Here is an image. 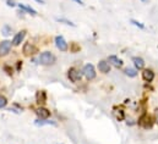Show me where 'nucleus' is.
<instances>
[{
  "instance_id": "19",
  "label": "nucleus",
  "mask_w": 158,
  "mask_h": 144,
  "mask_svg": "<svg viewBox=\"0 0 158 144\" xmlns=\"http://www.w3.org/2000/svg\"><path fill=\"white\" fill-rule=\"evenodd\" d=\"M70 50L73 51V53H77L80 51V45L77 43H71V45H70Z\"/></svg>"
},
{
  "instance_id": "2",
  "label": "nucleus",
  "mask_w": 158,
  "mask_h": 144,
  "mask_svg": "<svg viewBox=\"0 0 158 144\" xmlns=\"http://www.w3.org/2000/svg\"><path fill=\"white\" fill-rule=\"evenodd\" d=\"M139 126H141L142 128L145 130H148V128H152L153 126V121H152V117L147 114L142 115L140 118H139Z\"/></svg>"
},
{
  "instance_id": "20",
  "label": "nucleus",
  "mask_w": 158,
  "mask_h": 144,
  "mask_svg": "<svg viewBox=\"0 0 158 144\" xmlns=\"http://www.w3.org/2000/svg\"><path fill=\"white\" fill-rule=\"evenodd\" d=\"M6 104H7V99H6L4 95H1V94H0V109L5 108V106H6Z\"/></svg>"
},
{
  "instance_id": "15",
  "label": "nucleus",
  "mask_w": 158,
  "mask_h": 144,
  "mask_svg": "<svg viewBox=\"0 0 158 144\" xmlns=\"http://www.w3.org/2000/svg\"><path fill=\"white\" fill-rule=\"evenodd\" d=\"M19 7H20L21 10H23V11H26V12H28V14L33 15V16H36V15H37V11H36L35 9H32L31 6H27V5H23V4H19Z\"/></svg>"
},
{
  "instance_id": "10",
  "label": "nucleus",
  "mask_w": 158,
  "mask_h": 144,
  "mask_svg": "<svg viewBox=\"0 0 158 144\" xmlns=\"http://www.w3.org/2000/svg\"><path fill=\"white\" fill-rule=\"evenodd\" d=\"M26 36V31H21V32H19L16 36L14 37V39H12V45H20L21 44V42L23 40V38Z\"/></svg>"
},
{
  "instance_id": "29",
  "label": "nucleus",
  "mask_w": 158,
  "mask_h": 144,
  "mask_svg": "<svg viewBox=\"0 0 158 144\" xmlns=\"http://www.w3.org/2000/svg\"><path fill=\"white\" fill-rule=\"evenodd\" d=\"M37 2H40V4H44V0H36Z\"/></svg>"
},
{
  "instance_id": "5",
  "label": "nucleus",
  "mask_w": 158,
  "mask_h": 144,
  "mask_svg": "<svg viewBox=\"0 0 158 144\" xmlns=\"http://www.w3.org/2000/svg\"><path fill=\"white\" fill-rule=\"evenodd\" d=\"M37 51H38L37 48H36L32 43H26V44L23 45V48H22V53H23V55H26V56L35 55Z\"/></svg>"
},
{
  "instance_id": "6",
  "label": "nucleus",
  "mask_w": 158,
  "mask_h": 144,
  "mask_svg": "<svg viewBox=\"0 0 158 144\" xmlns=\"http://www.w3.org/2000/svg\"><path fill=\"white\" fill-rule=\"evenodd\" d=\"M55 45H56V48H58L60 51H66V50L69 49L66 40L64 39V37H61V36L55 37Z\"/></svg>"
},
{
  "instance_id": "24",
  "label": "nucleus",
  "mask_w": 158,
  "mask_h": 144,
  "mask_svg": "<svg viewBox=\"0 0 158 144\" xmlns=\"http://www.w3.org/2000/svg\"><path fill=\"white\" fill-rule=\"evenodd\" d=\"M4 70L6 71V73H7L9 76H11V74H12V69H10L9 66H4Z\"/></svg>"
},
{
  "instance_id": "28",
  "label": "nucleus",
  "mask_w": 158,
  "mask_h": 144,
  "mask_svg": "<svg viewBox=\"0 0 158 144\" xmlns=\"http://www.w3.org/2000/svg\"><path fill=\"white\" fill-rule=\"evenodd\" d=\"M74 1H76V2L80 4V5H83V1H82V0H74Z\"/></svg>"
},
{
  "instance_id": "18",
  "label": "nucleus",
  "mask_w": 158,
  "mask_h": 144,
  "mask_svg": "<svg viewBox=\"0 0 158 144\" xmlns=\"http://www.w3.org/2000/svg\"><path fill=\"white\" fill-rule=\"evenodd\" d=\"M56 21H58V22H63V23H65V25H68V26L75 27V23H73V22L69 21V20H65V18H56Z\"/></svg>"
},
{
  "instance_id": "14",
  "label": "nucleus",
  "mask_w": 158,
  "mask_h": 144,
  "mask_svg": "<svg viewBox=\"0 0 158 144\" xmlns=\"http://www.w3.org/2000/svg\"><path fill=\"white\" fill-rule=\"evenodd\" d=\"M132 61H134V65H135V67H136V69L141 70V69H143V67H145V61H143L141 58L136 56V58H134V59H132Z\"/></svg>"
},
{
  "instance_id": "27",
  "label": "nucleus",
  "mask_w": 158,
  "mask_h": 144,
  "mask_svg": "<svg viewBox=\"0 0 158 144\" xmlns=\"http://www.w3.org/2000/svg\"><path fill=\"white\" fill-rule=\"evenodd\" d=\"M155 116H156V121L158 122V109H156V111H155Z\"/></svg>"
},
{
  "instance_id": "1",
  "label": "nucleus",
  "mask_w": 158,
  "mask_h": 144,
  "mask_svg": "<svg viewBox=\"0 0 158 144\" xmlns=\"http://www.w3.org/2000/svg\"><path fill=\"white\" fill-rule=\"evenodd\" d=\"M40 65H44V66H50V65H54L55 61H56V58L50 53V51H44L40 55V59H38Z\"/></svg>"
},
{
  "instance_id": "23",
  "label": "nucleus",
  "mask_w": 158,
  "mask_h": 144,
  "mask_svg": "<svg viewBox=\"0 0 158 144\" xmlns=\"http://www.w3.org/2000/svg\"><path fill=\"white\" fill-rule=\"evenodd\" d=\"M117 118H118L119 121L124 120V112H123V110H119V112L117 114Z\"/></svg>"
},
{
  "instance_id": "3",
  "label": "nucleus",
  "mask_w": 158,
  "mask_h": 144,
  "mask_svg": "<svg viewBox=\"0 0 158 144\" xmlns=\"http://www.w3.org/2000/svg\"><path fill=\"white\" fill-rule=\"evenodd\" d=\"M82 73H83V76H85L88 81H92V79H94V78H96V70H94L93 65H91V64L85 65Z\"/></svg>"
},
{
  "instance_id": "11",
  "label": "nucleus",
  "mask_w": 158,
  "mask_h": 144,
  "mask_svg": "<svg viewBox=\"0 0 158 144\" xmlns=\"http://www.w3.org/2000/svg\"><path fill=\"white\" fill-rule=\"evenodd\" d=\"M142 78L146 82H152L153 78H155V73H153L152 70H143V72H142Z\"/></svg>"
},
{
  "instance_id": "7",
  "label": "nucleus",
  "mask_w": 158,
  "mask_h": 144,
  "mask_svg": "<svg viewBox=\"0 0 158 144\" xmlns=\"http://www.w3.org/2000/svg\"><path fill=\"white\" fill-rule=\"evenodd\" d=\"M68 77H69V79L73 83H76V82H79L80 79H81V72L79 70H76L75 67H73V69H70L69 72H68Z\"/></svg>"
},
{
  "instance_id": "8",
  "label": "nucleus",
  "mask_w": 158,
  "mask_h": 144,
  "mask_svg": "<svg viewBox=\"0 0 158 144\" xmlns=\"http://www.w3.org/2000/svg\"><path fill=\"white\" fill-rule=\"evenodd\" d=\"M36 114H37V116H38V118H40V120H47V118L50 116V111H49L48 109L42 108V106L37 109Z\"/></svg>"
},
{
  "instance_id": "17",
  "label": "nucleus",
  "mask_w": 158,
  "mask_h": 144,
  "mask_svg": "<svg viewBox=\"0 0 158 144\" xmlns=\"http://www.w3.org/2000/svg\"><path fill=\"white\" fill-rule=\"evenodd\" d=\"M125 74L129 77H136L137 76V71L135 69H126L125 70Z\"/></svg>"
},
{
  "instance_id": "16",
  "label": "nucleus",
  "mask_w": 158,
  "mask_h": 144,
  "mask_svg": "<svg viewBox=\"0 0 158 144\" xmlns=\"http://www.w3.org/2000/svg\"><path fill=\"white\" fill-rule=\"evenodd\" d=\"M36 125L37 126H44V125H53V126H55V122L54 121H45V120H43V121L37 120L36 121Z\"/></svg>"
},
{
  "instance_id": "21",
  "label": "nucleus",
  "mask_w": 158,
  "mask_h": 144,
  "mask_svg": "<svg viewBox=\"0 0 158 144\" xmlns=\"http://www.w3.org/2000/svg\"><path fill=\"white\" fill-rule=\"evenodd\" d=\"M10 33H11V28L9 26H4L2 27V34L4 36H9Z\"/></svg>"
},
{
  "instance_id": "12",
  "label": "nucleus",
  "mask_w": 158,
  "mask_h": 144,
  "mask_svg": "<svg viewBox=\"0 0 158 144\" xmlns=\"http://www.w3.org/2000/svg\"><path fill=\"white\" fill-rule=\"evenodd\" d=\"M108 62L112 64V65H114L115 67H120V66L123 65V61L119 59L118 56H115V55H110V56L108 58Z\"/></svg>"
},
{
  "instance_id": "4",
  "label": "nucleus",
  "mask_w": 158,
  "mask_h": 144,
  "mask_svg": "<svg viewBox=\"0 0 158 144\" xmlns=\"http://www.w3.org/2000/svg\"><path fill=\"white\" fill-rule=\"evenodd\" d=\"M11 46H12V42H10V40H2L0 43V56H6L10 53Z\"/></svg>"
},
{
  "instance_id": "9",
  "label": "nucleus",
  "mask_w": 158,
  "mask_h": 144,
  "mask_svg": "<svg viewBox=\"0 0 158 144\" xmlns=\"http://www.w3.org/2000/svg\"><path fill=\"white\" fill-rule=\"evenodd\" d=\"M98 70L101 72H103V73H108L110 71V64L108 61H106V60H102V61L98 62Z\"/></svg>"
},
{
  "instance_id": "26",
  "label": "nucleus",
  "mask_w": 158,
  "mask_h": 144,
  "mask_svg": "<svg viewBox=\"0 0 158 144\" xmlns=\"http://www.w3.org/2000/svg\"><path fill=\"white\" fill-rule=\"evenodd\" d=\"M21 67H22V61H19L17 62V70H20Z\"/></svg>"
},
{
  "instance_id": "25",
  "label": "nucleus",
  "mask_w": 158,
  "mask_h": 144,
  "mask_svg": "<svg viewBox=\"0 0 158 144\" xmlns=\"http://www.w3.org/2000/svg\"><path fill=\"white\" fill-rule=\"evenodd\" d=\"M7 5H9V6H15L16 4H15L12 0H7Z\"/></svg>"
},
{
  "instance_id": "22",
  "label": "nucleus",
  "mask_w": 158,
  "mask_h": 144,
  "mask_svg": "<svg viewBox=\"0 0 158 144\" xmlns=\"http://www.w3.org/2000/svg\"><path fill=\"white\" fill-rule=\"evenodd\" d=\"M131 23H132L134 26H136V27L141 28V30H143V28H145V26H143L142 23H140V22H137V21H135V20H131Z\"/></svg>"
},
{
  "instance_id": "13",
  "label": "nucleus",
  "mask_w": 158,
  "mask_h": 144,
  "mask_svg": "<svg viewBox=\"0 0 158 144\" xmlns=\"http://www.w3.org/2000/svg\"><path fill=\"white\" fill-rule=\"evenodd\" d=\"M47 103V93L44 90H40L37 93V104L40 105H43Z\"/></svg>"
}]
</instances>
